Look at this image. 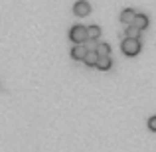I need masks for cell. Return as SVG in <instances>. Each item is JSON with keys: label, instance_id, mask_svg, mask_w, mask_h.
Returning a JSON list of instances; mask_svg holds the SVG:
<instances>
[{"label": "cell", "instance_id": "1", "mask_svg": "<svg viewBox=\"0 0 156 152\" xmlns=\"http://www.w3.org/2000/svg\"><path fill=\"white\" fill-rule=\"evenodd\" d=\"M122 53L129 57L133 55H138L140 53V40H130V38H125L122 40Z\"/></svg>", "mask_w": 156, "mask_h": 152}, {"label": "cell", "instance_id": "2", "mask_svg": "<svg viewBox=\"0 0 156 152\" xmlns=\"http://www.w3.org/2000/svg\"><path fill=\"white\" fill-rule=\"evenodd\" d=\"M69 40H71L73 44H85L87 42V28L85 26H73L71 30H69Z\"/></svg>", "mask_w": 156, "mask_h": 152}, {"label": "cell", "instance_id": "3", "mask_svg": "<svg viewBox=\"0 0 156 152\" xmlns=\"http://www.w3.org/2000/svg\"><path fill=\"white\" fill-rule=\"evenodd\" d=\"M89 12H91V6H89V2H85V0H79V2H75V6H73V14L81 16V18L89 16Z\"/></svg>", "mask_w": 156, "mask_h": 152}, {"label": "cell", "instance_id": "4", "mask_svg": "<svg viewBox=\"0 0 156 152\" xmlns=\"http://www.w3.org/2000/svg\"><path fill=\"white\" fill-rule=\"evenodd\" d=\"M87 51H89V48H85L83 44H75V48L71 50V57L77 59V61H83L85 55H87Z\"/></svg>", "mask_w": 156, "mask_h": 152}, {"label": "cell", "instance_id": "5", "mask_svg": "<svg viewBox=\"0 0 156 152\" xmlns=\"http://www.w3.org/2000/svg\"><path fill=\"white\" fill-rule=\"evenodd\" d=\"M121 22L125 24V26H133V22H134V18H136V12L134 10H130V8H126V10H122L121 12Z\"/></svg>", "mask_w": 156, "mask_h": 152}, {"label": "cell", "instance_id": "6", "mask_svg": "<svg viewBox=\"0 0 156 152\" xmlns=\"http://www.w3.org/2000/svg\"><path fill=\"white\" fill-rule=\"evenodd\" d=\"M133 26L136 28V30H146L148 28V16H144V14H136V18H134V22H133Z\"/></svg>", "mask_w": 156, "mask_h": 152}, {"label": "cell", "instance_id": "7", "mask_svg": "<svg viewBox=\"0 0 156 152\" xmlns=\"http://www.w3.org/2000/svg\"><path fill=\"white\" fill-rule=\"evenodd\" d=\"M85 63L89 65V67H97V61H99V55H97V51H95V48H89V51H87V55H85Z\"/></svg>", "mask_w": 156, "mask_h": 152}, {"label": "cell", "instance_id": "8", "mask_svg": "<svg viewBox=\"0 0 156 152\" xmlns=\"http://www.w3.org/2000/svg\"><path fill=\"white\" fill-rule=\"evenodd\" d=\"M95 51H97V55L99 57H109L111 55V48H109V44H97L95 46Z\"/></svg>", "mask_w": 156, "mask_h": 152}, {"label": "cell", "instance_id": "9", "mask_svg": "<svg viewBox=\"0 0 156 152\" xmlns=\"http://www.w3.org/2000/svg\"><path fill=\"white\" fill-rule=\"evenodd\" d=\"M99 36H101V28H99V26H89V28H87V38L91 40V42L99 40Z\"/></svg>", "mask_w": 156, "mask_h": 152}, {"label": "cell", "instance_id": "10", "mask_svg": "<svg viewBox=\"0 0 156 152\" xmlns=\"http://www.w3.org/2000/svg\"><path fill=\"white\" fill-rule=\"evenodd\" d=\"M111 65H113V59L109 57H99V61H97V67L101 69V71H107V69H111Z\"/></svg>", "mask_w": 156, "mask_h": 152}, {"label": "cell", "instance_id": "11", "mask_svg": "<svg viewBox=\"0 0 156 152\" xmlns=\"http://www.w3.org/2000/svg\"><path fill=\"white\" fill-rule=\"evenodd\" d=\"M125 34H126V38H130V40H138L140 38V30H136L134 26H129Z\"/></svg>", "mask_w": 156, "mask_h": 152}, {"label": "cell", "instance_id": "12", "mask_svg": "<svg viewBox=\"0 0 156 152\" xmlns=\"http://www.w3.org/2000/svg\"><path fill=\"white\" fill-rule=\"evenodd\" d=\"M148 129L156 133V117H150V118H148Z\"/></svg>", "mask_w": 156, "mask_h": 152}]
</instances>
